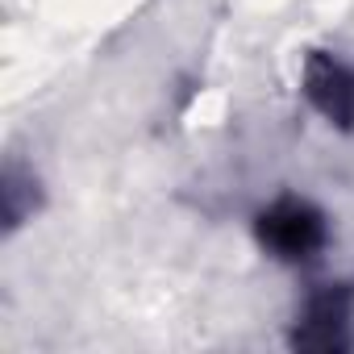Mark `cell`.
Returning <instances> with one entry per match:
<instances>
[{
	"mask_svg": "<svg viewBox=\"0 0 354 354\" xmlns=\"http://www.w3.org/2000/svg\"><path fill=\"white\" fill-rule=\"evenodd\" d=\"M254 238L279 263H308L325 250L329 221L317 205H308L300 196H279L275 205H267L254 217Z\"/></svg>",
	"mask_w": 354,
	"mask_h": 354,
	"instance_id": "cell-1",
	"label": "cell"
},
{
	"mask_svg": "<svg viewBox=\"0 0 354 354\" xmlns=\"http://www.w3.org/2000/svg\"><path fill=\"white\" fill-rule=\"evenodd\" d=\"M304 96L308 104L337 129H354V71L325 50H313L304 59Z\"/></svg>",
	"mask_w": 354,
	"mask_h": 354,
	"instance_id": "cell-3",
	"label": "cell"
},
{
	"mask_svg": "<svg viewBox=\"0 0 354 354\" xmlns=\"http://www.w3.org/2000/svg\"><path fill=\"white\" fill-rule=\"evenodd\" d=\"M350 321H354V292L346 283H325L304 300L292 342L300 350H346Z\"/></svg>",
	"mask_w": 354,
	"mask_h": 354,
	"instance_id": "cell-2",
	"label": "cell"
}]
</instances>
